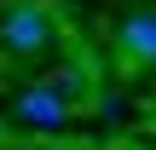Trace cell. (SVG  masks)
Wrapping results in <instances>:
<instances>
[{
  "mask_svg": "<svg viewBox=\"0 0 156 150\" xmlns=\"http://www.w3.org/2000/svg\"><path fill=\"white\" fill-rule=\"evenodd\" d=\"M0 40H6L17 58L46 52V46H52V12H46L41 0H12V6L0 12Z\"/></svg>",
  "mask_w": 156,
  "mask_h": 150,
  "instance_id": "6da1fadb",
  "label": "cell"
},
{
  "mask_svg": "<svg viewBox=\"0 0 156 150\" xmlns=\"http://www.w3.org/2000/svg\"><path fill=\"white\" fill-rule=\"evenodd\" d=\"M69 87H75V75H46V81L23 87V92L12 98V116L29 121V127H58V121L69 116V98H64Z\"/></svg>",
  "mask_w": 156,
  "mask_h": 150,
  "instance_id": "7a4b0ae2",
  "label": "cell"
},
{
  "mask_svg": "<svg viewBox=\"0 0 156 150\" xmlns=\"http://www.w3.org/2000/svg\"><path fill=\"white\" fill-rule=\"evenodd\" d=\"M116 58L127 69H156V12H127L116 23Z\"/></svg>",
  "mask_w": 156,
  "mask_h": 150,
  "instance_id": "3957f363",
  "label": "cell"
}]
</instances>
